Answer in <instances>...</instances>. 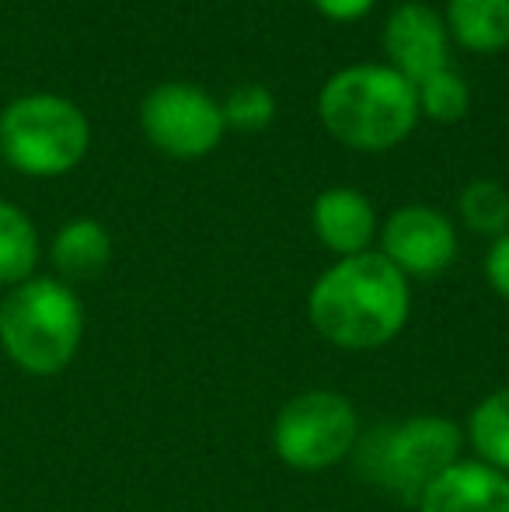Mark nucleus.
<instances>
[{
  "instance_id": "f257e3e1",
  "label": "nucleus",
  "mask_w": 509,
  "mask_h": 512,
  "mask_svg": "<svg viewBox=\"0 0 509 512\" xmlns=\"http://www.w3.org/2000/svg\"><path fill=\"white\" fill-rule=\"evenodd\" d=\"M412 286L381 251L339 258L314 279L307 317L335 349L370 352L394 342L408 324Z\"/></svg>"
},
{
  "instance_id": "f03ea898",
  "label": "nucleus",
  "mask_w": 509,
  "mask_h": 512,
  "mask_svg": "<svg viewBox=\"0 0 509 512\" xmlns=\"http://www.w3.org/2000/svg\"><path fill=\"white\" fill-rule=\"evenodd\" d=\"M318 119L332 140L360 154H381L412 136L419 115L415 84L387 63H353L321 84Z\"/></svg>"
},
{
  "instance_id": "7ed1b4c3",
  "label": "nucleus",
  "mask_w": 509,
  "mask_h": 512,
  "mask_svg": "<svg viewBox=\"0 0 509 512\" xmlns=\"http://www.w3.org/2000/svg\"><path fill=\"white\" fill-rule=\"evenodd\" d=\"M84 342V304L56 276H32L0 300V349L28 377L63 373Z\"/></svg>"
},
{
  "instance_id": "20e7f679",
  "label": "nucleus",
  "mask_w": 509,
  "mask_h": 512,
  "mask_svg": "<svg viewBox=\"0 0 509 512\" xmlns=\"http://www.w3.org/2000/svg\"><path fill=\"white\" fill-rule=\"evenodd\" d=\"M91 122L53 91L21 95L0 112V157L28 178H60L88 157Z\"/></svg>"
},
{
  "instance_id": "39448f33",
  "label": "nucleus",
  "mask_w": 509,
  "mask_h": 512,
  "mask_svg": "<svg viewBox=\"0 0 509 512\" xmlns=\"http://www.w3.org/2000/svg\"><path fill=\"white\" fill-rule=\"evenodd\" d=\"M360 439V415L339 391H304L286 401L272 425L276 457L293 471H328L353 453Z\"/></svg>"
},
{
  "instance_id": "423d86ee",
  "label": "nucleus",
  "mask_w": 509,
  "mask_h": 512,
  "mask_svg": "<svg viewBox=\"0 0 509 512\" xmlns=\"http://www.w3.org/2000/svg\"><path fill=\"white\" fill-rule=\"evenodd\" d=\"M461 446V429L447 415L405 418V422L384 429L377 443H370L374 478L387 492L415 506L422 492L461 460Z\"/></svg>"
},
{
  "instance_id": "0eeeda50",
  "label": "nucleus",
  "mask_w": 509,
  "mask_h": 512,
  "mask_svg": "<svg viewBox=\"0 0 509 512\" xmlns=\"http://www.w3.org/2000/svg\"><path fill=\"white\" fill-rule=\"evenodd\" d=\"M140 129L150 147L175 161H196L220 147L227 133L224 108L196 84H157L140 102Z\"/></svg>"
},
{
  "instance_id": "6e6552de",
  "label": "nucleus",
  "mask_w": 509,
  "mask_h": 512,
  "mask_svg": "<svg viewBox=\"0 0 509 512\" xmlns=\"http://www.w3.org/2000/svg\"><path fill=\"white\" fill-rule=\"evenodd\" d=\"M381 255L405 279H433L457 258V230L447 213L433 206H401L381 227Z\"/></svg>"
},
{
  "instance_id": "1a4fd4ad",
  "label": "nucleus",
  "mask_w": 509,
  "mask_h": 512,
  "mask_svg": "<svg viewBox=\"0 0 509 512\" xmlns=\"http://www.w3.org/2000/svg\"><path fill=\"white\" fill-rule=\"evenodd\" d=\"M384 53L387 67L412 84L440 74L450 67V32L443 14L419 0L398 4L384 21Z\"/></svg>"
},
{
  "instance_id": "9d476101",
  "label": "nucleus",
  "mask_w": 509,
  "mask_h": 512,
  "mask_svg": "<svg viewBox=\"0 0 509 512\" xmlns=\"http://www.w3.org/2000/svg\"><path fill=\"white\" fill-rule=\"evenodd\" d=\"M311 227H314V234H318V241L339 258H353V255H363V251H374L370 244H374V237L381 234L374 203H370L360 189H346V185L325 189L318 199H314Z\"/></svg>"
},
{
  "instance_id": "9b49d317",
  "label": "nucleus",
  "mask_w": 509,
  "mask_h": 512,
  "mask_svg": "<svg viewBox=\"0 0 509 512\" xmlns=\"http://www.w3.org/2000/svg\"><path fill=\"white\" fill-rule=\"evenodd\" d=\"M419 512H509V478L482 460H457L415 502Z\"/></svg>"
},
{
  "instance_id": "f8f14e48",
  "label": "nucleus",
  "mask_w": 509,
  "mask_h": 512,
  "mask_svg": "<svg viewBox=\"0 0 509 512\" xmlns=\"http://www.w3.org/2000/svg\"><path fill=\"white\" fill-rule=\"evenodd\" d=\"M56 272L63 283H81V279H95L109 269L112 262V237L109 230L98 220L88 216H77V220L63 223L53 237V248H49Z\"/></svg>"
},
{
  "instance_id": "ddd939ff",
  "label": "nucleus",
  "mask_w": 509,
  "mask_h": 512,
  "mask_svg": "<svg viewBox=\"0 0 509 512\" xmlns=\"http://www.w3.org/2000/svg\"><path fill=\"white\" fill-rule=\"evenodd\" d=\"M443 21L468 53H503L509 46V0H447Z\"/></svg>"
},
{
  "instance_id": "4468645a",
  "label": "nucleus",
  "mask_w": 509,
  "mask_h": 512,
  "mask_svg": "<svg viewBox=\"0 0 509 512\" xmlns=\"http://www.w3.org/2000/svg\"><path fill=\"white\" fill-rule=\"evenodd\" d=\"M42 244L32 216L21 206L0 199V286L11 290L35 276Z\"/></svg>"
},
{
  "instance_id": "2eb2a0df",
  "label": "nucleus",
  "mask_w": 509,
  "mask_h": 512,
  "mask_svg": "<svg viewBox=\"0 0 509 512\" xmlns=\"http://www.w3.org/2000/svg\"><path fill=\"white\" fill-rule=\"evenodd\" d=\"M468 439L485 467L509 478V387L478 401L468 418Z\"/></svg>"
},
{
  "instance_id": "dca6fc26",
  "label": "nucleus",
  "mask_w": 509,
  "mask_h": 512,
  "mask_svg": "<svg viewBox=\"0 0 509 512\" xmlns=\"http://www.w3.org/2000/svg\"><path fill=\"white\" fill-rule=\"evenodd\" d=\"M457 213H461L464 227L475 230L482 237L496 241L499 234L509 230V192L496 178H475L461 189L457 196Z\"/></svg>"
},
{
  "instance_id": "f3484780",
  "label": "nucleus",
  "mask_w": 509,
  "mask_h": 512,
  "mask_svg": "<svg viewBox=\"0 0 509 512\" xmlns=\"http://www.w3.org/2000/svg\"><path fill=\"white\" fill-rule=\"evenodd\" d=\"M415 98H419V115H426L433 122H457L471 108L468 81L450 67H443L440 74L415 84Z\"/></svg>"
},
{
  "instance_id": "a211bd4d",
  "label": "nucleus",
  "mask_w": 509,
  "mask_h": 512,
  "mask_svg": "<svg viewBox=\"0 0 509 512\" xmlns=\"http://www.w3.org/2000/svg\"><path fill=\"white\" fill-rule=\"evenodd\" d=\"M220 108H224L227 129H238V133H262L276 119V98L262 84H241L220 102Z\"/></svg>"
},
{
  "instance_id": "6ab92c4d",
  "label": "nucleus",
  "mask_w": 509,
  "mask_h": 512,
  "mask_svg": "<svg viewBox=\"0 0 509 512\" xmlns=\"http://www.w3.org/2000/svg\"><path fill=\"white\" fill-rule=\"evenodd\" d=\"M485 279H489L492 290L509 304V230L489 244V255H485Z\"/></svg>"
},
{
  "instance_id": "aec40b11",
  "label": "nucleus",
  "mask_w": 509,
  "mask_h": 512,
  "mask_svg": "<svg viewBox=\"0 0 509 512\" xmlns=\"http://www.w3.org/2000/svg\"><path fill=\"white\" fill-rule=\"evenodd\" d=\"M311 4L318 7V14H325L328 21L346 25V21H360L363 14H370V7H374L377 0H311Z\"/></svg>"
}]
</instances>
